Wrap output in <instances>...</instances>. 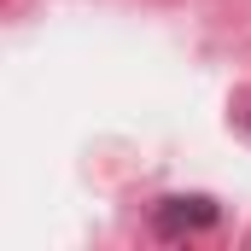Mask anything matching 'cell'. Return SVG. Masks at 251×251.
<instances>
[{"instance_id":"cell-1","label":"cell","mask_w":251,"mask_h":251,"mask_svg":"<svg viewBox=\"0 0 251 251\" xmlns=\"http://www.w3.org/2000/svg\"><path fill=\"white\" fill-rule=\"evenodd\" d=\"M216 216H222V210H216V199H164L152 222H158V234H170V240H176V234H199V228H210Z\"/></svg>"}]
</instances>
